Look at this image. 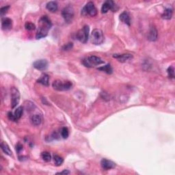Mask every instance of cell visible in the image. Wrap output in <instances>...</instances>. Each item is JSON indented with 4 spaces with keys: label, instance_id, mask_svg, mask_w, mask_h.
Listing matches in <instances>:
<instances>
[{
    "label": "cell",
    "instance_id": "27",
    "mask_svg": "<svg viewBox=\"0 0 175 175\" xmlns=\"http://www.w3.org/2000/svg\"><path fill=\"white\" fill-rule=\"evenodd\" d=\"M167 72H168V77L169 78H171V79H174V69L173 66H170L168 67V70H167Z\"/></svg>",
    "mask_w": 175,
    "mask_h": 175
},
{
    "label": "cell",
    "instance_id": "2",
    "mask_svg": "<svg viewBox=\"0 0 175 175\" xmlns=\"http://www.w3.org/2000/svg\"><path fill=\"white\" fill-rule=\"evenodd\" d=\"M82 64L86 67L92 68L96 66H99L102 64H104L105 62L101 58L96 56H91L88 58H85L82 60Z\"/></svg>",
    "mask_w": 175,
    "mask_h": 175
},
{
    "label": "cell",
    "instance_id": "13",
    "mask_svg": "<svg viewBox=\"0 0 175 175\" xmlns=\"http://www.w3.org/2000/svg\"><path fill=\"white\" fill-rule=\"evenodd\" d=\"M101 166L103 170H108L114 168L116 167V163L113 162L112 161L107 160V159H102L101 161Z\"/></svg>",
    "mask_w": 175,
    "mask_h": 175
},
{
    "label": "cell",
    "instance_id": "4",
    "mask_svg": "<svg viewBox=\"0 0 175 175\" xmlns=\"http://www.w3.org/2000/svg\"><path fill=\"white\" fill-rule=\"evenodd\" d=\"M53 89L58 91H67L71 89L72 83L70 81H62V80H55L52 83Z\"/></svg>",
    "mask_w": 175,
    "mask_h": 175
},
{
    "label": "cell",
    "instance_id": "31",
    "mask_svg": "<svg viewBox=\"0 0 175 175\" xmlns=\"http://www.w3.org/2000/svg\"><path fill=\"white\" fill-rule=\"evenodd\" d=\"M22 149H23V146L20 143H18L17 145H16V150H17L18 153H19L21 150H22Z\"/></svg>",
    "mask_w": 175,
    "mask_h": 175
},
{
    "label": "cell",
    "instance_id": "32",
    "mask_svg": "<svg viewBox=\"0 0 175 175\" xmlns=\"http://www.w3.org/2000/svg\"><path fill=\"white\" fill-rule=\"evenodd\" d=\"M69 173H70V172L68 170H64L63 171L56 173V174H69Z\"/></svg>",
    "mask_w": 175,
    "mask_h": 175
},
{
    "label": "cell",
    "instance_id": "10",
    "mask_svg": "<svg viewBox=\"0 0 175 175\" xmlns=\"http://www.w3.org/2000/svg\"><path fill=\"white\" fill-rule=\"evenodd\" d=\"M33 66L39 71H45L48 66V62L44 59L37 60L33 63Z\"/></svg>",
    "mask_w": 175,
    "mask_h": 175
},
{
    "label": "cell",
    "instance_id": "22",
    "mask_svg": "<svg viewBox=\"0 0 175 175\" xmlns=\"http://www.w3.org/2000/svg\"><path fill=\"white\" fill-rule=\"evenodd\" d=\"M23 112V107L21 106V107H17V108L16 109V110L15 111V113H14V115L16 118V119L17 120L19 119V118L22 116Z\"/></svg>",
    "mask_w": 175,
    "mask_h": 175
},
{
    "label": "cell",
    "instance_id": "18",
    "mask_svg": "<svg viewBox=\"0 0 175 175\" xmlns=\"http://www.w3.org/2000/svg\"><path fill=\"white\" fill-rule=\"evenodd\" d=\"M46 8L51 12H56L58 10V5L56 2H49L46 5Z\"/></svg>",
    "mask_w": 175,
    "mask_h": 175
},
{
    "label": "cell",
    "instance_id": "20",
    "mask_svg": "<svg viewBox=\"0 0 175 175\" xmlns=\"http://www.w3.org/2000/svg\"><path fill=\"white\" fill-rule=\"evenodd\" d=\"M1 149L3 150V152L9 156H11L12 155V150H10V147L8 146V144L6 143L5 142H2L1 143Z\"/></svg>",
    "mask_w": 175,
    "mask_h": 175
},
{
    "label": "cell",
    "instance_id": "7",
    "mask_svg": "<svg viewBox=\"0 0 175 175\" xmlns=\"http://www.w3.org/2000/svg\"><path fill=\"white\" fill-rule=\"evenodd\" d=\"M90 28L88 25H84L83 28L79 29L77 33V39L82 43H86L89 38Z\"/></svg>",
    "mask_w": 175,
    "mask_h": 175
},
{
    "label": "cell",
    "instance_id": "21",
    "mask_svg": "<svg viewBox=\"0 0 175 175\" xmlns=\"http://www.w3.org/2000/svg\"><path fill=\"white\" fill-rule=\"evenodd\" d=\"M98 70H99V71H101L106 72L107 74H112L113 72V70H112L111 65H110V64H106V65L99 67V68H98Z\"/></svg>",
    "mask_w": 175,
    "mask_h": 175
},
{
    "label": "cell",
    "instance_id": "6",
    "mask_svg": "<svg viewBox=\"0 0 175 175\" xmlns=\"http://www.w3.org/2000/svg\"><path fill=\"white\" fill-rule=\"evenodd\" d=\"M81 14L83 16L89 15L90 17H95L97 15V9H96L93 2H89L83 8Z\"/></svg>",
    "mask_w": 175,
    "mask_h": 175
},
{
    "label": "cell",
    "instance_id": "28",
    "mask_svg": "<svg viewBox=\"0 0 175 175\" xmlns=\"http://www.w3.org/2000/svg\"><path fill=\"white\" fill-rule=\"evenodd\" d=\"M9 8H10L9 5H7V6H5L1 8V9H0V15H1L2 17H4V16L6 14Z\"/></svg>",
    "mask_w": 175,
    "mask_h": 175
},
{
    "label": "cell",
    "instance_id": "29",
    "mask_svg": "<svg viewBox=\"0 0 175 175\" xmlns=\"http://www.w3.org/2000/svg\"><path fill=\"white\" fill-rule=\"evenodd\" d=\"M72 46H73V45H72V42L67 43V44L64 45V46L62 47V49H63L64 51H69V50L72 49Z\"/></svg>",
    "mask_w": 175,
    "mask_h": 175
},
{
    "label": "cell",
    "instance_id": "3",
    "mask_svg": "<svg viewBox=\"0 0 175 175\" xmlns=\"http://www.w3.org/2000/svg\"><path fill=\"white\" fill-rule=\"evenodd\" d=\"M90 42L95 45H101L104 41V35L103 31L100 29H93L90 36Z\"/></svg>",
    "mask_w": 175,
    "mask_h": 175
},
{
    "label": "cell",
    "instance_id": "8",
    "mask_svg": "<svg viewBox=\"0 0 175 175\" xmlns=\"http://www.w3.org/2000/svg\"><path fill=\"white\" fill-rule=\"evenodd\" d=\"M118 10V7L115 2L112 0H107L105 2L101 7V13L106 14L109 10H112V12H116Z\"/></svg>",
    "mask_w": 175,
    "mask_h": 175
},
{
    "label": "cell",
    "instance_id": "26",
    "mask_svg": "<svg viewBox=\"0 0 175 175\" xmlns=\"http://www.w3.org/2000/svg\"><path fill=\"white\" fill-rule=\"evenodd\" d=\"M61 136L64 139L68 138V137L69 136V132L68 128L63 127L62 129V130H61Z\"/></svg>",
    "mask_w": 175,
    "mask_h": 175
},
{
    "label": "cell",
    "instance_id": "1",
    "mask_svg": "<svg viewBox=\"0 0 175 175\" xmlns=\"http://www.w3.org/2000/svg\"><path fill=\"white\" fill-rule=\"evenodd\" d=\"M52 27V23L47 15L42 16L39 21V28L36 34V39H40L46 37Z\"/></svg>",
    "mask_w": 175,
    "mask_h": 175
},
{
    "label": "cell",
    "instance_id": "11",
    "mask_svg": "<svg viewBox=\"0 0 175 175\" xmlns=\"http://www.w3.org/2000/svg\"><path fill=\"white\" fill-rule=\"evenodd\" d=\"M113 58L116 59L118 61L120 62H126L129 61V60L133 58V56L130 54V53H123V54H114L113 55Z\"/></svg>",
    "mask_w": 175,
    "mask_h": 175
},
{
    "label": "cell",
    "instance_id": "17",
    "mask_svg": "<svg viewBox=\"0 0 175 175\" xmlns=\"http://www.w3.org/2000/svg\"><path fill=\"white\" fill-rule=\"evenodd\" d=\"M37 82L40 83L45 86H49V75L43 73L41 75L39 79L37 80Z\"/></svg>",
    "mask_w": 175,
    "mask_h": 175
},
{
    "label": "cell",
    "instance_id": "30",
    "mask_svg": "<svg viewBox=\"0 0 175 175\" xmlns=\"http://www.w3.org/2000/svg\"><path fill=\"white\" fill-rule=\"evenodd\" d=\"M8 117L9 120H12V121H16V120H17V119H16V118H15V116L14 114H12V113L11 112H9L8 113Z\"/></svg>",
    "mask_w": 175,
    "mask_h": 175
},
{
    "label": "cell",
    "instance_id": "9",
    "mask_svg": "<svg viewBox=\"0 0 175 175\" xmlns=\"http://www.w3.org/2000/svg\"><path fill=\"white\" fill-rule=\"evenodd\" d=\"M10 92H11V107L12 108H15L20 101V93L17 88L15 87L11 88Z\"/></svg>",
    "mask_w": 175,
    "mask_h": 175
},
{
    "label": "cell",
    "instance_id": "15",
    "mask_svg": "<svg viewBox=\"0 0 175 175\" xmlns=\"http://www.w3.org/2000/svg\"><path fill=\"white\" fill-rule=\"evenodd\" d=\"M119 19L123 23L126 24V25H127L128 26L131 25L130 15H129V13L127 11H124L123 12L121 13L120 15Z\"/></svg>",
    "mask_w": 175,
    "mask_h": 175
},
{
    "label": "cell",
    "instance_id": "24",
    "mask_svg": "<svg viewBox=\"0 0 175 175\" xmlns=\"http://www.w3.org/2000/svg\"><path fill=\"white\" fill-rule=\"evenodd\" d=\"M53 159H54V163H55V165L56 166H61L64 162L63 158L61 157L60 156L54 155V157H53Z\"/></svg>",
    "mask_w": 175,
    "mask_h": 175
},
{
    "label": "cell",
    "instance_id": "19",
    "mask_svg": "<svg viewBox=\"0 0 175 175\" xmlns=\"http://www.w3.org/2000/svg\"><path fill=\"white\" fill-rule=\"evenodd\" d=\"M42 116L41 114H36L32 116L31 117V120L32 123L35 126H39L40 125V123L42 122Z\"/></svg>",
    "mask_w": 175,
    "mask_h": 175
},
{
    "label": "cell",
    "instance_id": "5",
    "mask_svg": "<svg viewBox=\"0 0 175 175\" xmlns=\"http://www.w3.org/2000/svg\"><path fill=\"white\" fill-rule=\"evenodd\" d=\"M74 15L75 10L71 5H69V6L64 7L63 10H62V16L66 23H72V19L74 18Z\"/></svg>",
    "mask_w": 175,
    "mask_h": 175
},
{
    "label": "cell",
    "instance_id": "25",
    "mask_svg": "<svg viewBox=\"0 0 175 175\" xmlns=\"http://www.w3.org/2000/svg\"><path fill=\"white\" fill-rule=\"evenodd\" d=\"M25 28L26 30L32 31L36 29V26H35L34 23H32L31 22H26L25 24Z\"/></svg>",
    "mask_w": 175,
    "mask_h": 175
},
{
    "label": "cell",
    "instance_id": "14",
    "mask_svg": "<svg viewBox=\"0 0 175 175\" xmlns=\"http://www.w3.org/2000/svg\"><path fill=\"white\" fill-rule=\"evenodd\" d=\"M12 27V21L10 18H4L2 20V29L3 30H10Z\"/></svg>",
    "mask_w": 175,
    "mask_h": 175
},
{
    "label": "cell",
    "instance_id": "16",
    "mask_svg": "<svg viewBox=\"0 0 175 175\" xmlns=\"http://www.w3.org/2000/svg\"><path fill=\"white\" fill-rule=\"evenodd\" d=\"M172 15H173V9H172L171 6H168L166 8V9L164 10L163 14L161 15V17H162L163 19L170 20L172 19Z\"/></svg>",
    "mask_w": 175,
    "mask_h": 175
},
{
    "label": "cell",
    "instance_id": "23",
    "mask_svg": "<svg viewBox=\"0 0 175 175\" xmlns=\"http://www.w3.org/2000/svg\"><path fill=\"white\" fill-rule=\"evenodd\" d=\"M41 157L46 162H49L52 160V155L47 151H44L41 153Z\"/></svg>",
    "mask_w": 175,
    "mask_h": 175
},
{
    "label": "cell",
    "instance_id": "12",
    "mask_svg": "<svg viewBox=\"0 0 175 175\" xmlns=\"http://www.w3.org/2000/svg\"><path fill=\"white\" fill-rule=\"evenodd\" d=\"M157 37H158V33L157 29H156L155 27L154 26L150 27L147 36L148 40L150 42H155L157 40Z\"/></svg>",
    "mask_w": 175,
    "mask_h": 175
}]
</instances>
